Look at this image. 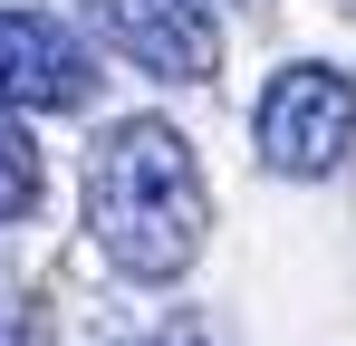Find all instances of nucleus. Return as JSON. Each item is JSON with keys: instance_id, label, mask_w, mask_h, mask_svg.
Wrapping results in <instances>:
<instances>
[{"instance_id": "1", "label": "nucleus", "mask_w": 356, "mask_h": 346, "mask_svg": "<svg viewBox=\"0 0 356 346\" xmlns=\"http://www.w3.org/2000/svg\"><path fill=\"white\" fill-rule=\"evenodd\" d=\"M87 231H97V250L125 279H183L202 260L212 192H202L193 145L164 115H125V125L97 135V154H87Z\"/></svg>"}, {"instance_id": "4", "label": "nucleus", "mask_w": 356, "mask_h": 346, "mask_svg": "<svg viewBox=\"0 0 356 346\" xmlns=\"http://www.w3.org/2000/svg\"><path fill=\"white\" fill-rule=\"evenodd\" d=\"M87 19L116 39L145 77H174V87H202L222 67V29L202 0H87Z\"/></svg>"}, {"instance_id": "3", "label": "nucleus", "mask_w": 356, "mask_h": 346, "mask_svg": "<svg viewBox=\"0 0 356 346\" xmlns=\"http://www.w3.org/2000/svg\"><path fill=\"white\" fill-rule=\"evenodd\" d=\"M97 97V58L49 10H0V106L10 115H67Z\"/></svg>"}, {"instance_id": "5", "label": "nucleus", "mask_w": 356, "mask_h": 346, "mask_svg": "<svg viewBox=\"0 0 356 346\" xmlns=\"http://www.w3.org/2000/svg\"><path fill=\"white\" fill-rule=\"evenodd\" d=\"M29 202H39V145L19 125H0V222H19Z\"/></svg>"}, {"instance_id": "2", "label": "nucleus", "mask_w": 356, "mask_h": 346, "mask_svg": "<svg viewBox=\"0 0 356 346\" xmlns=\"http://www.w3.org/2000/svg\"><path fill=\"white\" fill-rule=\"evenodd\" d=\"M356 145V87L337 67H280L260 97V164L270 173H337Z\"/></svg>"}]
</instances>
